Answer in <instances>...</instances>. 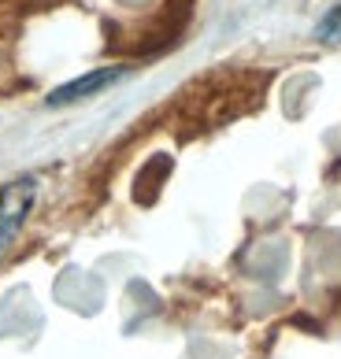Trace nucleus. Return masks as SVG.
<instances>
[{
    "label": "nucleus",
    "mask_w": 341,
    "mask_h": 359,
    "mask_svg": "<svg viewBox=\"0 0 341 359\" xmlns=\"http://www.w3.org/2000/svg\"><path fill=\"white\" fill-rule=\"evenodd\" d=\"M34 196H37L34 178H19V182L4 185V193H0V252H4L11 245V237L22 230V222L34 208Z\"/></svg>",
    "instance_id": "1"
},
{
    "label": "nucleus",
    "mask_w": 341,
    "mask_h": 359,
    "mask_svg": "<svg viewBox=\"0 0 341 359\" xmlns=\"http://www.w3.org/2000/svg\"><path fill=\"white\" fill-rule=\"evenodd\" d=\"M119 78H126V67H97L89 74H78V78H71V82L56 86L45 97V104H48V108H63V104H78V100L100 97V93L108 86H115Z\"/></svg>",
    "instance_id": "2"
},
{
    "label": "nucleus",
    "mask_w": 341,
    "mask_h": 359,
    "mask_svg": "<svg viewBox=\"0 0 341 359\" xmlns=\"http://www.w3.org/2000/svg\"><path fill=\"white\" fill-rule=\"evenodd\" d=\"M323 41H341V8H334L330 15H326L323 22H319V30H316Z\"/></svg>",
    "instance_id": "3"
}]
</instances>
